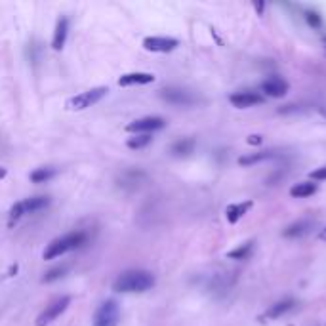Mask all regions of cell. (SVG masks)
Here are the masks:
<instances>
[{
    "mask_svg": "<svg viewBox=\"0 0 326 326\" xmlns=\"http://www.w3.org/2000/svg\"><path fill=\"white\" fill-rule=\"evenodd\" d=\"M153 286H155V277L149 271H143V269L124 271L113 284L114 290L122 294L147 292V290H151Z\"/></svg>",
    "mask_w": 326,
    "mask_h": 326,
    "instance_id": "1",
    "label": "cell"
},
{
    "mask_svg": "<svg viewBox=\"0 0 326 326\" xmlns=\"http://www.w3.org/2000/svg\"><path fill=\"white\" fill-rule=\"evenodd\" d=\"M88 235L84 231H73V233H67L60 239L52 240L48 248L44 250V260H53V258H60L63 254L71 252V250H76L82 244H86Z\"/></svg>",
    "mask_w": 326,
    "mask_h": 326,
    "instance_id": "2",
    "label": "cell"
},
{
    "mask_svg": "<svg viewBox=\"0 0 326 326\" xmlns=\"http://www.w3.org/2000/svg\"><path fill=\"white\" fill-rule=\"evenodd\" d=\"M109 92L105 86H98V88H92V90H86V92L79 93V95H74L71 100L67 101V107L71 109V111H84L88 107L95 105L98 101H101L105 98V93Z\"/></svg>",
    "mask_w": 326,
    "mask_h": 326,
    "instance_id": "3",
    "label": "cell"
},
{
    "mask_svg": "<svg viewBox=\"0 0 326 326\" xmlns=\"http://www.w3.org/2000/svg\"><path fill=\"white\" fill-rule=\"evenodd\" d=\"M120 320V307L114 300L103 301L93 317V326H117Z\"/></svg>",
    "mask_w": 326,
    "mask_h": 326,
    "instance_id": "4",
    "label": "cell"
},
{
    "mask_svg": "<svg viewBox=\"0 0 326 326\" xmlns=\"http://www.w3.org/2000/svg\"><path fill=\"white\" fill-rule=\"evenodd\" d=\"M48 204H50L48 197H31V199H25L21 200V202H17V204H13L12 210H10V218L12 220H20L25 214L39 212L42 208H46Z\"/></svg>",
    "mask_w": 326,
    "mask_h": 326,
    "instance_id": "5",
    "label": "cell"
},
{
    "mask_svg": "<svg viewBox=\"0 0 326 326\" xmlns=\"http://www.w3.org/2000/svg\"><path fill=\"white\" fill-rule=\"evenodd\" d=\"M69 303H71V296H61L57 300H53L52 303H48L46 309L39 315L36 326H46L50 324V322H53V320L57 319L67 307H69Z\"/></svg>",
    "mask_w": 326,
    "mask_h": 326,
    "instance_id": "6",
    "label": "cell"
},
{
    "mask_svg": "<svg viewBox=\"0 0 326 326\" xmlns=\"http://www.w3.org/2000/svg\"><path fill=\"white\" fill-rule=\"evenodd\" d=\"M166 126V120L162 117H143V119H138L130 122L126 126V132L132 133H151L155 130H160V128Z\"/></svg>",
    "mask_w": 326,
    "mask_h": 326,
    "instance_id": "7",
    "label": "cell"
},
{
    "mask_svg": "<svg viewBox=\"0 0 326 326\" xmlns=\"http://www.w3.org/2000/svg\"><path fill=\"white\" fill-rule=\"evenodd\" d=\"M160 98L172 105H180V107H187V105H193L197 98H195L191 92H187L183 88H164L160 90Z\"/></svg>",
    "mask_w": 326,
    "mask_h": 326,
    "instance_id": "8",
    "label": "cell"
},
{
    "mask_svg": "<svg viewBox=\"0 0 326 326\" xmlns=\"http://www.w3.org/2000/svg\"><path fill=\"white\" fill-rule=\"evenodd\" d=\"M178 46H180V42L176 39H170V36H147L143 40V48L149 50V52L166 53L176 50Z\"/></svg>",
    "mask_w": 326,
    "mask_h": 326,
    "instance_id": "9",
    "label": "cell"
},
{
    "mask_svg": "<svg viewBox=\"0 0 326 326\" xmlns=\"http://www.w3.org/2000/svg\"><path fill=\"white\" fill-rule=\"evenodd\" d=\"M147 181V174L143 170H126V172L120 174L119 178V187L122 189H126V191H133V189H138L141 187L143 183Z\"/></svg>",
    "mask_w": 326,
    "mask_h": 326,
    "instance_id": "10",
    "label": "cell"
},
{
    "mask_svg": "<svg viewBox=\"0 0 326 326\" xmlns=\"http://www.w3.org/2000/svg\"><path fill=\"white\" fill-rule=\"evenodd\" d=\"M263 93H267L269 98H282L288 92V82L286 80L279 79V76H271L261 84Z\"/></svg>",
    "mask_w": 326,
    "mask_h": 326,
    "instance_id": "11",
    "label": "cell"
},
{
    "mask_svg": "<svg viewBox=\"0 0 326 326\" xmlns=\"http://www.w3.org/2000/svg\"><path fill=\"white\" fill-rule=\"evenodd\" d=\"M229 101H231L235 107H239V109H246V107L263 103V98L254 92H240V93H233V95L229 98Z\"/></svg>",
    "mask_w": 326,
    "mask_h": 326,
    "instance_id": "12",
    "label": "cell"
},
{
    "mask_svg": "<svg viewBox=\"0 0 326 326\" xmlns=\"http://www.w3.org/2000/svg\"><path fill=\"white\" fill-rule=\"evenodd\" d=\"M67 34H69V20L65 15L57 20L55 23V31H53V39H52V48L53 50H61L67 42Z\"/></svg>",
    "mask_w": 326,
    "mask_h": 326,
    "instance_id": "13",
    "label": "cell"
},
{
    "mask_svg": "<svg viewBox=\"0 0 326 326\" xmlns=\"http://www.w3.org/2000/svg\"><path fill=\"white\" fill-rule=\"evenodd\" d=\"M155 76L151 73H128L119 79L120 86H133V84H151Z\"/></svg>",
    "mask_w": 326,
    "mask_h": 326,
    "instance_id": "14",
    "label": "cell"
},
{
    "mask_svg": "<svg viewBox=\"0 0 326 326\" xmlns=\"http://www.w3.org/2000/svg\"><path fill=\"white\" fill-rule=\"evenodd\" d=\"M294 305H296V301H294V300L277 301L275 305H271L269 309H267L261 319H279V317H282L284 313H288V311H290Z\"/></svg>",
    "mask_w": 326,
    "mask_h": 326,
    "instance_id": "15",
    "label": "cell"
},
{
    "mask_svg": "<svg viewBox=\"0 0 326 326\" xmlns=\"http://www.w3.org/2000/svg\"><path fill=\"white\" fill-rule=\"evenodd\" d=\"M311 229H313V223H311V221H298V223H292L290 227H286L282 235H284L286 239H298V237L307 235Z\"/></svg>",
    "mask_w": 326,
    "mask_h": 326,
    "instance_id": "16",
    "label": "cell"
},
{
    "mask_svg": "<svg viewBox=\"0 0 326 326\" xmlns=\"http://www.w3.org/2000/svg\"><path fill=\"white\" fill-rule=\"evenodd\" d=\"M250 208H252V202H250V200H248V202H240V204H231V206H227V220L231 221V223H237Z\"/></svg>",
    "mask_w": 326,
    "mask_h": 326,
    "instance_id": "17",
    "label": "cell"
},
{
    "mask_svg": "<svg viewBox=\"0 0 326 326\" xmlns=\"http://www.w3.org/2000/svg\"><path fill=\"white\" fill-rule=\"evenodd\" d=\"M195 149V140L191 138H183V140H178L176 143L172 145V155L174 157H187V155H191Z\"/></svg>",
    "mask_w": 326,
    "mask_h": 326,
    "instance_id": "18",
    "label": "cell"
},
{
    "mask_svg": "<svg viewBox=\"0 0 326 326\" xmlns=\"http://www.w3.org/2000/svg\"><path fill=\"white\" fill-rule=\"evenodd\" d=\"M57 170L53 166H46V168H36L34 172H31V181L34 183H44V181H50L52 178H55Z\"/></svg>",
    "mask_w": 326,
    "mask_h": 326,
    "instance_id": "19",
    "label": "cell"
},
{
    "mask_svg": "<svg viewBox=\"0 0 326 326\" xmlns=\"http://www.w3.org/2000/svg\"><path fill=\"white\" fill-rule=\"evenodd\" d=\"M313 193H317V185L315 183H298L290 189V195L296 197V199H305V197H311Z\"/></svg>",
    "mask_w": 326,
    "mask_h": 326,
    "instance_id": "20",
    "label": "cell"
},
{
    "mask_svg": "<svg viewBox=\"0 0 326 326\" xmlns=\"http://www.w3.org/2000/svg\"><path fill=\"white\" fill-rule=\"evenodd\" d=\"M275 153L273 151H265V153H254V155H248V157H240L239 162L242 166H252V164H258V162H263L267 159H273Z\"/></svg>",
    "mask_w": 326,
    "mask_h": 326,
    "instance_id": "21",
    "label": "cell"
},
{
    "mask_svg": "<svg viewBox=\"0 0 326 326\" xmlns=\"http://www.w3.org/2000/svg\"><path fill=\"white\" fill-rule=\"evenodd\" d=\"M151 141H153V138H151L149 133H138V136H133V138L128 140V147L136 151V149H143V147H147Z\"/></svg>",
    "mask_w": 326,
    "mask_h": 326,
    "instance_id": "22",
    "label": "cell"
},
{
    "mask_svg": "<svg viewBox=\"0 0 326 326\" xmlns=\"http://www.w3.org/2000/svg\"><path fill=\"white\" fill-rule=\"evenodd\" d=\"M254 248V242L250 240V242H244L240 248H237V250H231V252L227 254V258H231V260H244L248 254L252 252Z\"/></svg>",
    "mask_w": 326,
    "mask_h": 326,
    "instance_id": "23",
    "label": "cell"
},
{
    "mask_svg": "<svg viewBox=\"0 0 326 326\" xmlns=\"http://www.w3.org/2000/svg\"><path fill=\"white\" fill-rule=\"evenodd\" d=\"M69 271V265H60V267H53V269H50L44 277H42V282H53V280L61 279L63 275Z\"/></svg>",
    "mask_w": 326,
    "mask_h": 326,
    "instance_id": "24",
    "label": "cell"
},
{
    "mask_svg": "<svg viewBox=\"0 0 326 326\" xmlns=\"http://www.w3.org/2000/svg\"><path fill=\"white\" fill-rule=\"evenodd\" d=\"M311 180H326V166L311 172Z\"/></svg>",
    "mask_w": 326,
    "mask_h": 326,
    "instance_id": "25",
    "label": "cell"
},
{
    "mask_svg": "<svg viewBox=\"0 0 326 326\" xmlns=\"http://www.w3.org/2000/svg\"><path fill=\"white\" fill-rule=\"evenodd\" d=\"M307 21H309V23H311V25L319 27V25H320L319 13H315V12H307Z\"/></svg>",
    "mask_w": 326,
    "mask_h": 326,
    "instance_id": "26",
    "label": "cell"
},
{
    "mask_svg": "<svg viewBox=\"0 0 326 326\" xmlns=\"http://www.w3.org/2000/svg\"><path fill=\"white\" fill-rule=\"evenodd\" d=\"M248 143H254V145L261 143V136H250V138H248Z\"/></svg>",
    "mask_w": 326,
    "mask_h": 326,
    "instance_id": "27",
    "label": "cell"
},
{
    "mask_svg": "<svg viewBox=\"0 0 326 326\" xmlns=\"http://www.w3.org/2000/svg\"><path fill=\"white\" fill-rule=\"evenodd\" d=\"M320 240H326V229H322V233H320Z\"/></svg>",
    "mask_w": 326,
    "mask_h": 326,
    "instance_id": "28",
    "label": "cell"
},
{
    "mask_svg": "<svg viewBox=\"0 0 326 326\" xmlns=\"http://www.w3.org/2000/svg\"><path fill=\"white\" fill-rule=\"evenodd\" d=\"M320 113H322V117H326V109H322V111H320Z\"/></svg>",
    "mask_w": 326,
    "mask_h": 326,
    "instance_id": "29",
    "label": "cell"
},
{
    "mask_svg": "<svg viewBox=\"0 0 326 326\" xmlns=\"http://www.w3.org/2000/svg\"><path fill=\"white\" fill-rule=\"evenodd\" d=\"M324 46H326V39H324Z\"/></svg>",
    "mask_w": 326,
    "mask_h": 326,
    "instance_id": "30",
    "label": "cell"
}]
</instances>
